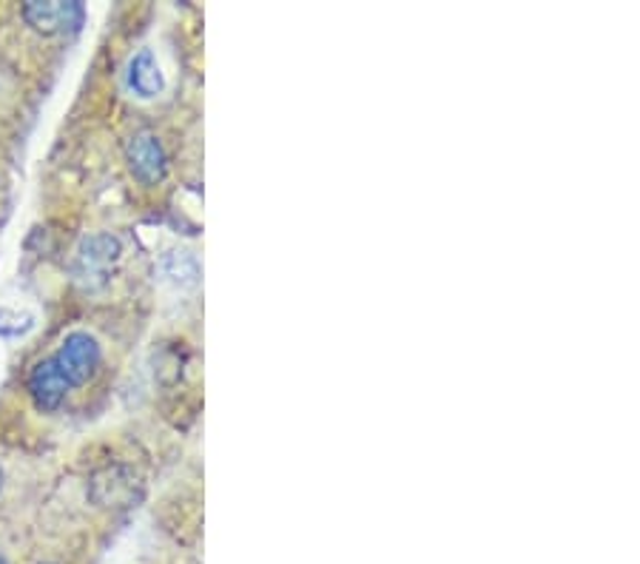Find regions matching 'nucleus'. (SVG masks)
Wrapping results in <instances>:
<instances>
[{"label": "nucleus", "mask_w": 640, "mask_h": 564, "mask_svg": "<svg viewBox=\"0 0 640 564\" xmlns=\"http://www.w3.org/2000/svg\"><path fill=\"white\" fill-rule=\"evenodd\" d=\"M52 362L61 371L68 388H80V385H89L98 376L100 362H103V348H100L98 336H91L89 331H72L61 343Z\"/></svg>", "instance_id": "1"}, {"label": "nucleus", "mask_w": 640, "mask_h": 564, "mask_svg": "<svg viewBox=\"0 0 640 564\" xmlns=\"http://www.w3.org/2000/svg\"><path fill=\"white\" fill-rule=\"evenodd\" d=\"M123 259V243L114 234H89L80 240L75 257V277L84 282L86 289H100L106 285L112 268Z\"/></svg>", "instance_id": "2"}, {"label": "nucleus", "mask_w": 640, "mask_h": 564, "mask_svg": "<svg viewBox=\"0 0 640 564\" xmlns=\"http://www.w3.org/2000/svg\"><path fill=\"white\" fill-rule=\"evenodd\" d=\"M89 499L106 511H123L143 499V482L135 467L108 465L91 476Z\"/></svg>", "instance_id": "3"}, {"label": "nucleus", "mask_w": 640, "mask_h": 564, "mask_svg": "<svg viewBox=\"0 0 640 564\" xmlns=\"http://www.w3.org/2000/svg\"><path fill=\"white\" fill-rule=\"evenodd\" d=\"M21 15L38 35L54 38V35L80 29L86 12L84 3H77V0H29V3H23Z\"/></svg>", "instance_id": "4"}, {"label": "nucleus", "mask_w": 640, "mask_h": 564, "mask_svg": "<svg viewBox=\"0 0 640 564\" xmlns=\"http://www.w3.org/2000/svg\"><path fill=\"white\" fill-rule=\"evenodd\" d=\"M128 171L143 185H159L168 177V154L154 131H135L126 140Z\"/></svg>", "instance_id": "5"}, {"label": "nucleus", "mask_w": 640, "mask_h": 564, "mask_svg": "<svg viewBox=\"0 0 640 564\" xmlns=\"http://www.w3.org/2000/svg\"><path fill=\"white\" fill-rule=\"evenodd\" d=\"M68 390L72 388L66 385V380L61 376V371L54 368L52 359H40L38 366L31 368L29 394H31V399H35V405H38V411H43V413L57 411V408L66 402Z\"/></svg>", "instance_id": "6"}, {"label": "nucleus", "mask_w": 640, "mask_h": 564, "mask_svg": "<svg viewBox=\"0 0 640 564\" xmlns=\"http://www.w3.org/2000/svg\"><path fill=\"white\" fill-rule=\"evenodd\" d=\"M128 89L143 100L157 98V94H163V89H166V77L159 72V63L151 49H140V52L128 61Z\"/></svg>", "instance_id": "7"}, {"label": "nucleus", "mask_w": 640, "mask_h": 564, "mask_svg": "<svg viewBox=\"0 0 640 564\" xmlns=\"http://www.w3.org/2000/svg\"><path fill=\"white\" fill-rule=\"evenodd\" d=\"M163 271L177 285H196L200 280V262L191 252H168L163 259Z\"/></svg>", "instance_id": "8"}, {"label": "nucleus", "mask_w": 640, "mask_h": 564, "mask_svg": "<svg viewBox=\"0 0 640 564\" xmlns=\"http://www.w3.org/2000/svg\"><path fill=\"white\" fill-rule=\"evenodd\" d=\"M35 329V313L15 311V308H0V336L3 339H17Z\"/></svg>", "instance_id": "9"}, {"label": "nucleus", "mask_w": 640, "mask_h": 564, "mask_svg": "<svg viewBox=\"0 0 640 564\" xmlns=\"http://www.w3.org/2000/svg\"><path fill=\"white\" fill-rule=\"evenodd\" d=\"M0 488H3V467H0Z\"/></svg>", "instance_id": "10"}, {"label": "nucleus", "mask_w": 640, "mask_h": 564, "mask_svg": "<svg viewBox=\"0 0 640 564\" xmlns=\"http://www.w3.org/2000/svg\"><path fill=\"white\" fill-rule=\"evenodd\" d=\"M0 564H9V562H7V559H3V556H0Z\"/></svg>", "instance_id": "11"}]
</instances>
